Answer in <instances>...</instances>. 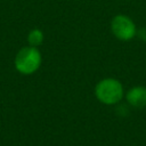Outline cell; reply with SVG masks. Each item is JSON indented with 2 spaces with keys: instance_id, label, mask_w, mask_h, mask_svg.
Segmentation results:
<instances>
[{
  "instance_id": "6da1fadb",
  "label": "cell",
  "mask_w": 146,
  "mask_h": 146,
  "mask_svg": "<svg viewBox=\"0 0 146 146\" xmlns=\"http://www.w3.org/2000/svg\"><path fill=\"white\" fill-rule=\"evenodd\" d=\"M123 86L114 78H105L95 87L96 98L105 105H115L123 97Z\"/></svg>"
},
{
  "instance_id": "7a4b0ae2",
  "label": "cell",
  "mask_w": 146,
  "mask_h": 146,
  "mask_svg": "<svg viewBox=\"0 0 146 146\" xmlns=\"http://www.w3.org/2000/svg\"><path fill=\"white\" fill-rule=\"evenodd\" d=\"M41 65V54L36 47H24L15 57L16 70L25 75L34 73Z\"/></svg>"
},
{
  "instance_id": "3957f363",
  "label": "cell",
  "mask_w": 146,
  "mask_h": 146,
  "mask_svg": "<svg viewBox=\"0 0 146 146\" xmlns=\"http://www.w3.org/2000/svg\"><path fill=\"white\" fill-rule=\"evenodd\" d=\"M111 30L114 36L121 41H130L137 34V26L135 22L127 15H116L112 18Z\"/></svg>"
},
{
  "instance_id": "277c9868",
  "label": "cell",
  "mask_w": 146,
  "mask_h": 146,
  "mask_svg": "<svg viewBox=\"0 0 146 146\" xmlns=\"http://www.w3.org/2000/svg\"><path fill=\"white\" fill-rule=\"evenodd\" d=\"M125 99L129 105L136 108L146 107V87L136 86L128 90L125 95Z\"/></svg>"
},
{
  "instance_id": "5b68a950",
  "label": "cell",
  "mask_w": 146,
  "mask_h": 146,
  "mask_svg": "<svg viewBox=\"0 0 146 146\" xmlns=\"http://www.w3.org/2000/svg\"><path fill=\"white\" fill-rule=\"evenodd\" d=\"M27 41L31 47H38L43 41V32L39 29H34L29 33Z\"/></svg>"
},
{
  "instance_id": "8992f818",
  "label": "cell",
  "mask_w": 146,
  "mask_h": 146,
  "mask_svg": "<svg viewBox=\"0 0 146 146\" xmlns=\"http://www.w3.org/2000/svg\"><path fill=\"white\" fill-rule=\"evenodd\" d=\"M137 34L139 35V38L144 41H146V27H143L140 30H137Z\"/></svg>"
}]
</instances>
